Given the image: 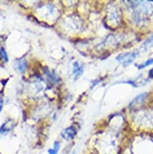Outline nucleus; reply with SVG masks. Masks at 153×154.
I'll list each match as a JSON object with an SVG mask.
<instances>
[{"instance_id": "nucleus-1", "label": "nucleus", "mask_w": 153, "mask_h": 154, "mask_svg": "<svg viewBox=\"0 0 153 154\" xmlns=\"http://www.w3.org/2000/svg\"><path fill=\"white\" fill-rule=\"evenodd\" d=\"M136 55H138V53L135 51V53H127V54H121L119 56V57L116 58L119 62H122L123 66H126L129 65V64H131V63L133 62L134 59L136 58Z\"/></svg>"}, {"instance_id": "nucleus-2", "label": "nucleus", "mask_w": 153, "mask_h": 154, "mask_svg": "<svg viewBox=\"0 0 153 154\" xmlns=\"http://www.w3.org/2000/svg\"><path fill=\"white\" fill-rule=\"evenodd\" d=\"M75 134H76V131H75L74 127H68V128H66L65 131L63 132V136H64L66 140L73 139L74 136H75Z\"/></svg>"}, {"instance_id": "nucleus-3", "label": "nucleus", "mask_w": 153, "mask_h": 154, "mask_svg": "<svg viewBox=\"0 0 153 154\" xmlns=\"http://www.w3.org/2000/svg\"><path fill=\"white\" fill-rule=\"evenodd\" d=\"M16 68L19 70V72H23V70L27 68V63L26 60L21 58V59H18V60H16Z\"/></svg>"}, {"instance_id": "nucleus-4", "label": "nucleus", "mask_w": 153, "mask_h": 154, "mask_svg": "<svg viewBox=\"0 0 153 154\" xmlns=\"http://www.w3.org/2000/svg\"><path fill=\"white\" fill-rule=\"evenodd\" d=\"M11 122H12V121L8 119L6 123H4L2 125H1V127H0V133H1V134H5V133H7V132H9L10 130H11L14 125H11V126H8V125H10V123H11Z\"/></svg>"}, {"instance_id": "nucleus-5", "label": "nucleus", "mask_w": 153, "mask_h": 154, "mask_svg": "<svg viewBox=\"0 0 153 154\" xmlns=\"http://www.w3.org/2000/svg\"><path fill=\"white\" fill-rule=\"evenodd\" d=\"M83 73V65H80L78 63H74V66H73V74L76 75V77L80 76Z\"/></svg>"}, {"instance_id": "nucleus-6", "label": "nucleus", "mask_w": 153, "mask_h": 154, "mask_svg": "<svg viewBox=\"0 0 153 154\" xmlns=\"http://www.w3.org/2000/svg\"><path fill=\"white\" fill-rule=\"evenodd\" d=\"M146 94H142V95H139L138 97H135L133 100H132V103L130 104V106L132 107V106H134V105H139L141 104L142 102H144V98H145Z\"/></svg>"}, {"instance_id": "nucleus-7", "label": "nucleus", "mask_w": 153, "mask_h": 154, "mask_svg": "<svg viewBox=\"0 0 153 154\" xmlns=\"http://www.w3.org/2000/svg\"><path fill=\"white\" fill-rule=\"evenodd\" d=\"M58 150H59V142H55L54 143V147L50 149L48 152H49V154H57Z\"/></svg>"}, {"instance_id": "nucleus-8", "label": "nucleus", "mask_w": 153, "mask_h": 154, "mask_svg": "<svg viewBox=\"0 0 153 154\" xmlns=\"http://www.w3.org/2000/svg\"><path fill=\"white\" fill-rule=\"evenodd\" d=\"M0 56H1L4 62H7L8 60V56H7V54H6V51H5L4 48H0Z\"/></svg>"}, {"instance_id": "nucleus-9", "label": "nucleus", "mask_w": 153, "mask_h": 154, "mask_svg": "<svg viewBox=\"0 0 153 154\" xmlns=\"http://www.w3.org/2000/svg\"><path fill=\"white\" fill-rule=\"evenodd\" d=\"M149 65H153V58H151V59H149V60H146L145 63H143L142 65L139 66V68H144V67H146V66Z\"/></svg>"}, {"instance_id": "nucleus-10", "label": "nucleus", "mask_w": 153, "mask_h": 154, "mask_svg": "<svg viewBox=\"0 0 153 154\" xmlns=\"http://www.w3.org/2000/svg\"><path fill=\"white\" fill-rule=\"evenodd\" d=\"M1 108H2V96L0 95V112H1Z\"/></svg>"}]
</instances>
